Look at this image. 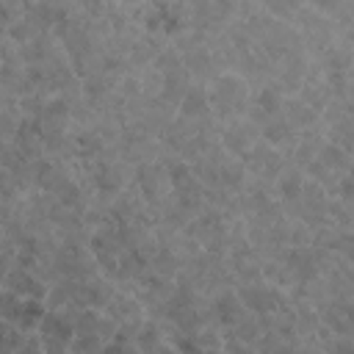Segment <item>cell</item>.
I'll use <instances>...</instances> for the list:
<instances>
[{
  "label": "cell",
  "mask_w": 354,
  "mask_h": 354,
  "mask_svg": "<svg viewBox=\"0 0 354 354\" xmlns=\"http://www.w3.org/2000/svg\"><path fill=\"white\" fill-rule=\"evenodd\" d=\"M205 88H207L210 113H213L221 124L246 113L252 88H249V83H246V77H243L241 72H235V69H224V72H218Z\"/></svg>",
  "instance_id": "6da1fadb"
},
{
  "label": "cell",
  "mask_w": 354,
  "mask_h": 354,
  "mask_svg": "<svg viewBox=\"0 0 354 354\" xmlns=\"http://www.w3.org/2000/svg\"><path fill=\"white\" fill-rule=\"evenodd\" d=\"M119 0H75L77 11H83L88 19H105L108 11L116 6Z\"/></svg>",
  "instance_id": "4dcf8cb0"
},
{
  "label": "cell",
  "mask_w": 354,
  "mask_h": 354,
  "mask_svg": "<svg viewBox=\"0 0 354 354\" xmlns=\"http://www.w3.org/2000/svg\"><path fill=\"white\" fill-rule=\"evenodd\" d=\"M207 304H210V315H213V324L218 329H230L243 313L246 307L241 304L235 288H224V290H216L213 296H207Z\"/></svg>",
  "instance_id": "5bb4252c"
},
{
  "label": "cell",
  "mask_w": 354,
  "mask_h": 354,
  "mask_svg": "<svg viewBox=\"0 0 354 354\" xmlns=\"http://www.w3.org/2000/svg\"><path fill=\"white\" fill-rule=\"evenodd\" d=\"M130 185L141 194V199L147 205H158L171 194V180H169V169L163 163V158L155 160H144L133 166V180Z\"/></svg>",
  "instance_id": "8992f818"
},
{
  "label": "cell",
  "mask_w": 354,
  "mask_h": 354,
  "mask_svg": "<svg viewBox=\"0 0 354 354\" xmlns=\"http://www.w3.org/2000/svg\"><path fill=\"white\" fill-rule=\"evenodd\" d=\"M122 6H127V8H133V6H138V3H144V0H119Z\"/></svg>",
  "instance_id": "8d00e7d4"
},
{
  "label": "cell",
  "mask_w": 354,
  "mask_h": 354,
  "mask_svg": "<svg viewBox=\"0 0 354 354\" xmlns=\"http://www.w3.org/2000/svg\"><path fill=\"white\" fill-rule=\"evenodd\" d=\"M324 136H326V141L343 147L346 152H354V122H351V116H343V119L326 124Z\"/></svg>",
  "instance_id": "cb8c5ba5"
},
{
  "label": "cell",
  "mask_w": 354,
  "mask_h": 354,
  "mask_svg": "<svg viewBox=\"0 0 354 354\" xmlns=\"http://www.w3.org/2000/svg\"><path fill=\"white\" fill-rule=\"evenodd\" d=\"M136 348H138V351H147V354H155V351H174L171 343H169L166 335H163L160 321L152 318V315H147L144 324L138 326V332H136Z\"/></svg>",
  "instance_id": "d6986e66"
},
{
  "label": "cell",
  "mask_w": 354,
  "mask_h": 354,
  "mask_svg": "<svg viewBox=\"0 0 354 354\" xmlns=\"http://www.w3.org/2000/svg\"><path fill=\"white\" fill-rule=\"evenodd\" d=\"M180 55H183V66H185V72L191 75V80H194V83L207 86V83L218 75V66H216V61H213V55H210V47H207V44L188 47V50H183Z\"/></svg>",
  "instance_id": "9a60e30c"
},
{
  "label": "cell",
  "mask_w": 354,
  "mask_h": 354,
  "mask_svg": "<svg viewBox=\"0 0 354 354\" xmlns=\"http://www.w3.org/2000/svg\"><path fill=\"white\" fill-rule=\"evenodd\" d=\"M44 310H47L44 299L19 296V293H11V290L0 288V318L8 321L11 326H17L22 332H33L39 326Z\"/></svg>",
  "instance_id": "52a82bcc"
},
{
  "label": "cell",
  "mask_w": 354,
  "mask_h": 354,
  "mask_svg": "<svg viewBox=\"0 0 354 354\" xmlns=\"http://www.w3.org/2000/svg\"><path fill=\"white\" fill-rule=\"evenodd\" d=\"M36 335L41 337V348L50 354H64L69 351V343L75 337V324H72V307H47Z\"/></svg>",
  "instance_id": "5b68a950"
},
{
  "label": "cell",
  "mask_w": 354,
  "mask_h": 354,
  "mask_svg": "<svg viewBox=\"0 0 354 354\" xmlns=\"http://www.w3.org/2000/svg\"><path fill=\"white\" fill-rule=\"evenodd\" d=\"M102 310H105V315L116 324V332H122V335H127V337H136L138 326H141L144 318H147L141 301H138L130 290H122V288H116V293L111 296V301H108Z\"/></svg>",
  "instance_id": "30bf717a"
},
{
  "label": "cell",
  "mask_w": 354,
  "mask_h": 354,
  "mask_svg": "<svg viewBox=\"0 0 354 354\" xmlns=\"http://www.w3.org/2000/svg\"><path fill=\"white\" fill-rule=\"evenodd\" d=\"M160 86H163V75L152 64L138 72V91L144 97H160Z\"/></svg>",
  "instance_id": "f1b7e54d"
},
{
  "label": "cell",
  "mask_w": 354,
  "mask_h": 354,
  "mask_svg": "<svg viewBox=\"0 0 354 354\" xmlns=\"http://www.w3.org/2000/svg\"><path fill=\"white\" fill-rule=\"evenodd\" d=\"M0 288H6V290H11V293H19V296H33V299H44V296H47V282L39 279V277H36L30 268H25L22 263H17V266L6 274V279H3Z\"/></svg>",
  "instance_id": "2e32d148"
},
{
  "label": "cell",
  "mask_w": 354,
  "mask_h": 354,
  "mask_svg": "<svg viewBox=\"0 0 354 354\" xmlns=\"http://www.w3.org/2000/svg\"><path fill=\"white\" fill-rule=\"evenodd\" d=\"M177 113L180 116H188V119H202V116H210V102H207V88L202 83H191L188 91L183 94L180 105H177Z\"/></svg>",
  "instance_id": "44dd1931"
},
{
  "label": "cell",
  "mask_w": 354,
  "mask_h": 354,
  "mask_svg": "<svg viewBox=\"0 0 354 354\" xmlns=\"http://www.w3.org/2000/svg\"><path fill=\"white\" fill-rule=\"evenodd\" d=\"M326 221L337 230H351V221H354V213H351V205L329 196V205H326Z\"/></svg>",
  "instance_id": "4316f807"
},
{
  "label": "cell",
  "mask_w": 354,
  "mask_h": 354,
  "mask_svg": "<svg viewBox=\"0 0 354 354\" xmlns=\"http://www.w3.org/2000/svg\"><path fill=\"white\" fill-rule=\"evenodd\" d=\"M230 224L218 210L213 207H202L185 227L183 232L191 235L205 252H213V254H227V246H230Z\"/></svg>",
  "instance_id": "3957f363"
},
{
  "label": "cell",
  "mask_w": 354,
  "mask_h": 354,
  "mask_svg": "<svg viewBox=\"0 0 354 354\" xmlns=\"http://www.w3.org/2000/svg\"><path fill=\"white\" fill-rule=\"evenodd\" d=\"M11 22H14V17H11V11H8V8L3 6V0H0V39H6Z\"/></svg>",
  "instance_id": "d590c367"
},
{
  "label": "cell",
  "mask_w": 354,
  "mask_h": 354,
  "mask_svg": "<svg viewBox=\"0 0 354 354\" xmlns=\"http://www.w3.org/2000/svg\"><path fill=\"white\" fill-rule=\"evenodd\" d=\"M290 25L299 30V36H301V47H304L307 58H318V55H321L329 44H335V39H337L335 22H332L326 14L310 8L307 3L293 14Z\"/></svg>",
  "instance_id": "7a4b0ae2"
},
{
  "label": "cell",
  "mask_w": 354,
  "mask_h": 354,
  "mask_svg": "<svg viewBox=\"0 0 354 354\" xmlns=\"http://www.w3.org/2000/svg\"><path fill=\"white\" fill-rule=\"evenodd\" d=\"M279 113H282V119L288 122V127L296 130V133H301V130H307V127H313V124L318 122V113H315L307 102H301L296 94H285V97H282Z\"/></svg>",
  "instance_id": "ac0fdd59"
},
{
  "label": "cell",
  "mask_w": 354,
  "mask_h": 354,
  "mask_svg": "<svg viewBox=\"0 0 354 354\" xmlns=\"http://www.w3.org/2000/svg\"><path fill=\"white\" fill-rule=\"evenodd\" d=\"M22 122L19 111H0V141H11Z\"/></svg>",
  "instance_id": "836d02e7"
},
{
  "label": "cell",
  "mask_w": 354,
  "mask_h": 354,
  "mask_svg": "<svg viewBox=\"0 0 354 354\" xmlns=\"http://www.w3.org/2000/svg\"><path fill=\"white\" fill-rule=\"evenodd\" d=\"M53 271H55V279L58 277L83 279V277L100 274V266L86 241H58L53 254Z\"/></svg>",
  "instance_id": "277c9868"
},
{
  "label": "cell",
  "mask_w": 354,
  "mask_h": 354,
  "mask_svg": "<svg viewBox=\"0 0 354 354\" xmlns=\"http://www.w3.org/2000/svg\"><path fill=\"white\" fill-rule=\"evenodd\" d=\"M174 288H177V282H174V279H169V277H158V274L147 271V274H144V277H138L127 290L141 301V307H144V313H147V315H155V313H158V310L171 299Z\"/></svg>",
  "instance_id": "7c38bea8"
},
{
  "label": "cell",
  "mask_w": 354,
  "mask_h": 354,
  "mask_svg": "<svg viewBox=\"0 0 354 354\" xmlns=\"http://www.w3.org/2000/svg\"><path fill=\"white\" fill-rule=\"evenodd\" d=\"M313 243V230L299 221V218H290V227H288V246H310Z\"/></svg>",
  "instance_id": "1f68e13d"
},
{
  "label": "cell",
  "mask_w": 354,
  "mask_h": 354,
  "mask_svg": "<svg viewBox=\"0 0 354 354\" xmlns=\"http://www.w3.org/2000/svg\"><path fill=\"white\" fill-rule=\"evenodd\" d=\"M191 83H194V80H191V75L185 72V66H180V69H171V72H163L160 100H163L166 105L177 108V105H180V100H183V94L188 91V86H191Z\"/></svg>",
  "instance_id": "7402d4cb"
},
{
  "label": "cell",
  "mask_w": 354,
  "mask_h": 354,
  "mask_svg": "<svg viewBox=\"0 0 354 354\" xmlns=\"http://www.w3.org/2000/svg\"><path fill=\"white\" fill-rule=\"evenodd\" d=\"M257 141H260V127H257L246 113L238 116V119L224 122L221 130H218V144L224 147V152H230V155H235V158H241V155H243L246 149H252Z\"/></svg>",
  "instance_id": "4fadbf2b"
},
{
  "label": "cell",
  "mask_w": 354,
  "mask_h": 354,
  "mask_svg": "<svg viewBox=\"0 0 354 354\" xmlns=\"http://www.w3.org/2000/svg\"><path fill=\"white\" fill-rule=\"evenodd\" d=\"M0 243H3V227H0Z\"/></svg>",
  "instance_id": "74e56055"
},
{
  "label": "cell",
  "mask_w": 354,
  "mask_h": 354,
  "mask_svg": "<svg viewBox=\"0 0 354 354\" xmlns=\"http://www.w3.org/2000/svg\"><path fill=\"white\" fill-rule=\"evenodd\" d=\"M11 144H14V149H17L22 158H28V160L44 158V141H41V133H39L36 119L22 116V122H19V127H17L14 138H11Z\"/></svg>",
  "instance_id": "e0dca14e"
},
{
  "label": "cell",
  "mask_w": 354,
  "mask_h": 354,
  "mask_svg": "<svg viewBox=\"0 0 354 354\" xmlns=\"http://www.w3.org/2000/svg\"><path fill=\"white\" fill-rule=\"evenodd\" d=\"M271 17H277V19H285V22H290L293 19V14L304 6V0H257Z\"/></svg>",
  "instance_id": "83f0119b"
},
{
  "label": "cell",
  "mask_w": 354,
  "mask_h": 354,
  "mask_svg": "<svg viewBox=\"0 0 354 354\" xmlns=\"http://www.w3.org/2000/svg\"><path fill=\"white\" fill-rule=\"evenodd\" d=\"M332 196L340 199V202H346V205H354V174L351 171H346V174L337 177V185H335V194Z\"/></svg>",
  "instance_id": "e575fe53"
},
{
  "label": "cell",
  "mask_w": 354,
  "mask_h": 354,
  "mask_svg": "<svg viewBox=\"0 0 354 354\" xmlns=\"http://www.w3.org/2000/svg\"><path fill=\"white\" fill-rule=\"evenodd\" d=\"M324 80L337 100H351V72H324Z\"/></svg>",
  "instance_id": "f546056e"
},
{
  "label": "cell",
  "mask_w": 354,
  "mask_h": 354,
  "mask_svg": "<svg viewBox=\"0 0 354 354\" xmlns=\"http://www.w3.org/2000/svg\"><path fill=\"white\" fill-rule=\"evenodd\" d=\"M315 158H318L326 169H332V171H337V174L351 171V152H346L343 147H337V144H332V141H324Z\"/></svg>",
  "instance_id": "603a6c76"
},
{
  "label": "cell",
  "mask_w": 354,
  "mask_h": 354,
  "mask_svg": "<svg viewBox=\"0 0 354 354\" xmlns=\"http://www.w3.org/2000/svg\"><path fill=\"white\" fill-rule=\"evenodd\" d=\"M235 293H238L241 304L254 315H263V313H271V310H279V307L290 304L288 290H282L279 285H274L268 279H254V282L235 285Z\"/></svg>",
  "instance_id": "9c48e42d"
},
{
  "label": "cell",
  "mask_w": 354,
  "mask_h": 354,
  "mask_svg": "<svg viewBox=\"0 0 354 354\" xmlns=\"http://www.w3.org/2000/svg\"><path fill=\"white\" fill-rule=\"evenodd\" d=\"M177 268H180L177 254H174L166 243H158L155 254L149 257V271H152V274H158V277H169V279H174Z\"/></svg>",
  "instance_id": "d4e9b609"
},
{
  "label": "cell",
  "mask_w": 354,
  "mask_h": 354,
  "mask_svg": "<svg viewBox=\"0 0 354 354\" xmlns=\"http://www.w3.org/2000/svg\"><path fill=\"white\" fill-rule=\"evenodd\" d=\"M301 185H304V171L296 166V163H285V169L277 174L274 180V194L279 202H290V199H299L301 194Z\"/></svg>",
  "instance_id": "ffe728a7"
},
{
  "label": "cell",
  "mask_w": 354,
  "mask_h": 354,
  "mask_svg": "<svg viewBox=\"0 0 354 354\" xmlns=\"http://www.w3.org/2000/svg\"><path fill=\"white\" fill-rule=\"evenodd\" d=\"M102 348H105V340L102 337H94V335H75L72 343H69V351H75V354L102 351Z\"/></svg>",
  "instance_id": "d6a6232c"
},
{
  "label": "cell",
  "mask_w": 354,
  "mask_h": 354,
  "mask_svg": "<svg viewBox=\"0 0 354 354\" xmlns=\"http://www.w3.org/2000/svg\"><path fill=\"white\" fill-rule=\"evenodd\" d=\"M241 163H243V169H246L249 177H257V180L274 185L277 174L285 169L288 160H285V155H282L277 147H271V144H266V141L260 138L252 149H246V152L241 155Z\"/></svg>",
  "instance_id": "8fae6325"
},
{
  "label": "cell",
  "mask_w": 354,
  "mask_h": 354,
  "mask_svg": "<svg viewBox=\"0 0 354 354\" xmlns=\"http://www.w3.org/2000/svg\"><path fill=\"white\" fill-rule=\"evenodd\" d=\"M116 149H119V158L127 160L130 166L136 163H144V160H155L163 155V147H160V138L147 133L141 124H124L122 127V136L116 141Z\"/></svg>",
  "instance_id": "ba28073f"
},
{
  "label": "cell",
  "mask_w": 354,
  "mask_h": 354,
  "mask_svg": "<svg viewBox=\"0 0 354 354\" xmlns=\"http://www.w3.org/2000/svg\"><path fill=\"white\" fill-rule=\"evenodd\" d=\"M41 33H50V30H41V28H39V25H36L25 11H22V14L8 25V33H6V36H8L14 44H25V41H30V39L41 36Z\"/></svg>",
  "instance_id": "484cf974"
}]
</instances>
